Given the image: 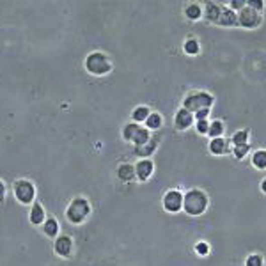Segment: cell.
<instances>
[{
    "label": "cell",
    "instance_id": "29",
    "mask_svg": "<svg viewBox=\"0 0 266 266\" xmlns=\"http://www.w3.org/2000/svg\"><path fill=\"white\" fill-rule=\"evenodd\" d=\"M247 266H262V257L257 254H252L247 257V262H245Z\"/></svg>",
    "mask_w": 266,
    "mask_h": 266
},
{
    "label": "cell",
    "instance_id": "5",
    "mask_svg": "<svg viewBox=\"0 0 266 266\" xmlns=\"http://www.w3.org/2000/svg\"><path fill=\"white\" fill-rule=\"evenodd\" d=\"M15 197L22 204H32L36 197V187L30 181L20 180L15 183Z\"/></svg>",
    "mask_w": 266,
    "mask_h": 266
},
{
    "label": "cell",
    "instance_id": "27",
    "mask_svg": "<svg viewBox=\"0 0 266 266\" xmlns=\"http://www.w3.org/2000/svg\"><path fill=\"white\" fill-rule=\"evenodd\" d=\"M248 151H250V147H248V144H240V146H234V149H232V153H234V156L238 158V160H241V158H245L248 154Z\"/></svg>",
    "mask_w": 266,
    "mask_h": 266
},
{
    "label": "cell",
    "instance_id": "17",
    "mask_svg": "<svg viewBox=\"0 0 266 266\" xmlns=\"http://www.w3.org/2000/svg\"><path fill=\"white\" fill-rule=\"evenodd\" d=\"M43 232H45L48 238H55L59 234V224L53 217H50L48 220L43 222Z\"/></svg>",
    "mask_w": 266,
    "mask_h": 266
},
{
    "label": "cell",
    "instance_id": "1",
    "mask_svg": "<svg viewBox=\"0 0 266 266\" xmlns=\"http://www.w3.org/2000/svg\"><path fill=\"white\" fill-rule=\"evenodd\" d=\"M208 208V197L201 190H190L183 195V210L190 217H199L203 215Z\"/></svg>",
    "mask_w": 266,
    "mask_h": 266
},
{
    "label": "cell",
    "instance_id": "10",
    "mask_svg": "<svg viewBox=\"0 0 266 266\" xmlns=\"http://www.w3.org/2000/svg\"><path fill=\"white\" fill-rule=\"evenodd\" d=\"M194 114H190L188 110L185 109H180L176 112V117H174V126L178 128V130H188V128L194 124Z\"/></svg>",
    "mask_w": 266,
    "mask_h": 266
},
{
    "label": "cell",
    "instance_id": "4",
    "mask_svg": "<svg viewBox=\"0 0 266 266\" xmlns=\"http://www.w3.org/2000/svg\"><path fill=\"white\" fill-rule=\"evenodd\" d=\"M213 102H215V98L211 96L210 93H192L183 100V109L188 110L190 114H195V112H199V110L211 109Z\"/></svg>",
    "mask_w": 266,
    "mask_h": 266
},
{
    "label": "cell",
    "instance_id": "3",
    "mask_svg": "<svg viewBox=\"0 0 266 266\" xmlns=\"http://www.w3.org/2000/svg\"><path fill=\"white\" fill-rule=\"evenodd\" d=\"M85 69L91 73V75L103 76L112 69V62H110V59L105 55V53L94 52V53H91V55H87Z\"/></svg>",
    "mask_w": 266,
    "mask_h": 266
},
{
    "label": "cell",
    "instance_id": "24",
    "mask_svg": "<svg viewBox=\"0 0 266 266\" xmlns=\"http://www.w3.org/2000/svg\"><path fill=\"white\" fill-rule=\"evenodd\" d=\"M137 130H139V124H137V123L126 124V126L123 128V139L128 140V142H131V139H133V135H135Z\"/></svg>",
    "mask_w": 266,
    "mask_h": 266
},
{
    "label": "cell",
    "instance_id": "7",
    "mask_svg": "<svg viewBox=\"0 0 266 266\" xmlns=\"http://www.w3.org/2000/svg\"><path fill=\"white\" fill-rule=\"evenodd\" d=\"M163 208L169 213H178L183 210V194L180 190H169L163 197Z\"/></svg>",
    "mask_w": 266,
    "mask_h": 266
},
{
    "label": "cell",
    "instance_id": "34",
    "mask_svg": "<svg viewBox=\"0 0 266 266\" xmlns=\"http://www.w3.org/2000/svg\"><path fill=\"white\" fill-rule=\"evenodd\" d=\"M4 197H6V185L0 181V201H4Z\"/></svg>",
    "mask_w": 266,
    "mask_h": 266
},
{
    "label": "cell",
    "instance_id": "12",
    "mask_svg": "<svg viewBox=\"0 0 266 266\" xmlns=\"http://www.w3.org/2000/svg\"><path fill=\"white\" fill-rule=\"evenodd\" d=\"M117 178L124 183L135 180V167L131 163H121L119 169H117Z\"/></svg>",
    "mask_w": 266,
    "mask_h": 266
},
{
    "label": "cell",
    "instance_id": "20",
    "mask_svg": "<svg viewBox=\"0 0 266 266\" xmlns=\"http://www.w3.org/2000/svg\"><path fill=\"white\" fill-rule=\"evenodd\" d=\"M149 107H137L135 110H133V114H131V117H133V123H144V121L147 119V116H149Z\"/></svg>",
    "mask_w": 266,
    "mask_h": 266
},
{
    "label": "cell",
    "instance_id": "28",
    "mask_svg": "<svg viewBox=\"0 0 266 266\" xmlns=\"http://www.w3.org/2000/svg\"><path fill=\"white\" fill-rule=\"evenodd\" d=\"M195 128H197V131L201 133V135H204V133H208V128H210V121H208V119L195 121Z\"/></svg>",
    "mask_w": 266,
    "mask_h": 266
},
{
    "label": "cell",
    "instance_id": "6",
    "mask_svg": "<svg viewBox=\"0 0 266 266\" xmlns=\"http://www.w3.org/2000/svg\"><path fill=\"white\" fill-rule=\"evenodd\" d=\"M236 18H238V23H240L241 27H245V29H254V27H257L259 23L262 22L259 13L254 11V9H250V8H247V6L241 9L240 15H238Z\"/></svg>",
    "mask_w": 266,
    "mask_h": 266
},
{
    "label": "cell",
    "instance_id": "33",
    "mask_svg": "<svg viewBox=\"0 0 266 266\" xmlns=\"http://www.w3.org/2000/svg\"><path fill=\"white\" fill-rule=\"evenodd\" d=\"M245 6H247V2H243V0H234V2H231L232 9H243Z\"/></svg>",
    "mask_w": 266,
    "mask_h": 266
},
{
    "label": "cell",
    "instance_id": "25",
    "mask_svg": "<svg viewBox=\"0 0 266 266\" xmlns=\"http://www.w3.org/2000/svg\"><path fill=\"white\" fill-rule=\"evenodd\" d=\"M183 50L187 55H197L199 53V43L195 39H187L183 45Z\"/></svg>",
    "mask_w": 266,
    "mask_h": 266
},
{
    "label": "cell",
    "instance_id": "26",
    "mask_svg": "<svg viewBox=\"0 0 266 266\" xmlns=\"http://www.w3.org/2000/svg\"><path fill=\"white\" fill-rule=\"evenodd\" d=\"M247 139H248V131L247 130H240V131H236V133L232 135V142H234V146L247 144Z\"/></svg>",
    "mask_w": 266,
    "mask_h": 266
},
{
    "label": "cell",
    "instance_id": "16",
    "mask_svg": "<svg viewBox=\"0 0 266 266\" xmlns=\"http://www.w3.org/2000/svg\"><path fill=\"white\" fill-rule=\"evenodd\" d=\"M217 23H220L222 27H232V25H236L238 23V18H236V15H234L232 9H222L220 18H218Z\"/></svg>",
    "mask_w": 266,
    "mask_h": 266
},
{
    "label": "cell",
    "instance_id": "18",
    "mask_svg": "<svg viewBox=\"0 0 266 266\" xmlns=\"http://www.w3.org/2000/svg\"><path fill=\"white\" fill-rule=\"evenodd\" d=\"M156 147H158V139H153V140H149L146 146L135 147V154H139V156H142V158H147L149 154L154 153V149H156Z\"/></svg>",
    "mask_w": 266,
    "mask_h": 266
},
{
    "label": "cell",
    "instance_id": "19",
    "mask_svg": "<svg viewBox=\"0 0 266 266\" xmlns=\"http://www.w3.org/2000/svg\"><path fill=\"white\" fill-rule=\"evenodd\" d=\"M144 123H146L147 130H158V128H161V124H163V117H161L160 114H149Z\"/></svg>",
    "mask_w": 266,
    "mask_h": 266
},
{
    "label": "cell",
    "instance_id": "14",
    "mask_svg": "<svg viewBox=\"0 0 266 266\" xmlns=\"http://www.w3.org/2000/svg\"><path fill=\"white\" fill-rule=\"evenodd\" d=\"M210 151L213 154H225L229 151V142L224 139V137H218V139H211Z\"/></svg>",
    "mask_w": 266,
    "mask_h": 266
},
{
    "label": "cell",
    "instance_id": "22",
    "mask_svg": "<svg viewBox=\"0 0 266 266\" xmlns=\"http://www.w3.org/2000/svg\"><path fill=\"white\" fill-rule=\"evenodd\" d=\"M222 133H224V124H222V121H213V123H210L208 135H210L211 139H218Z\"/></svg>",
    "mask_w": 266,
    "mask_h": 266
},
{
    "label": "cell",
    "instance_id": "21",
    "mask_svg": "<svg viewBox=\"0 0 266 266\" xmlns=\"http://www.w3.org/2000/svg\"><path fill=\"white\" fill-rule=\"evenodd\" d=\"M252 163H254L255 169H266V151H255L254 156H252Z\"/></svg>",
    "mask_w": 266,
    "mask_h": 266
},
{
    "label": "cell",
    "instance_id": "30",
    "mask_svg": "<svg viewBox=\"0 0 266 266\" xmlns=\"http://www.w3.org/2000/svg\"><path fill=\"white\" fill-rule=\"evenodd\" d=\"M195 252H197L199 255H208L210 254V245L204 243V241H199V243L195 245Z\"/></svg>",
    "mask_w": 266,
    "mask_h": 266
},
{
    "label": "cell",
    "instance_id": "11",
    "mask_svg": "<svg viewBox=\"0 0 266 266\" xmlns=\"http://www.w3.org/2000/svg\"><path fill=\"white\" fill-rule=\"evenodd\" d=\"M29 220H30V224L32 225H43V222L46 220V215H45V210H43L41 204L34 203V206L30 208Z\"/></svg>",
    "mask_w": 266,
    "mask_h": 266
},
{
    "label": "cell",
    "instance_id": "32",
    "mask_svg": "<svg viewBox=\"0 0 266 266\" xmlns=\"http://www.w3.org/2000/svg\"><path fill=\"white\" fill-rule=\"evenodd\" d=\"M208 116H210V109H204V110H199V112H195L194 119L195 121H203V119H208Z\"/></svg>",
    "mask_w": 266,
    "mask_h": 266
},
{
    "label": "cell",
    "instance_id": "9",
    "mask_svg": "<svg viewBox=\"0 0 266 266\" xmlns=\"http://www.w3.org/2000/svg\"><path fill=\"white\" fill-rule=\"evenodd\" d=\"M154 165L149 158H142L140 161H137L135 165V178H139L140 181H147L153 176Z\"/></svg>",
    "mask_w": 266,
    "mask_h": 266
},
{
    "label": "cell",
    "instance_id": "8",
    "mask_svg": "<svg viewBox=\"0 0 266 266\" xmlns=\"http://www.w3.org/2000/svg\"><path fill=\"white\" fill-rule=\"evenodd\" d=\"M53 248H55V254L59 257H69L73 252V240L69 236H66V234H60V236L55 238Z\"/></svg>",
    "mask_w": 266,
    "mask_h": 266
},
{
    "label": "cell",
    "instance_id": "31",
    "mask_svg": "<svg viewBox=\"0 0 266 266\" xmlns=\"http://www.w3.org/2000/svg\"><path fill=\"white\" fill-rule=\"evenodd\" d=\"M247 6L250 9H254V11H261V9L264 8V2H262V0H248Z\"/></svg>",
    "mask_w": 266,
    "mask_h": 266
},
{
    "label": "cell",
    "instance_id": "15",
    "mask_svg": "<svg viewBox=\"0 0 266 266\" xmlns=\"http://www.w3.org/2000/svg\"><path fill=\"white\" fill-rule=\"evenodd\" d=\"M220 13H222V6L220 4H215V2H208L206 8H204V16H206L210 22H218L220 18Z\"/></svg>",
    "mask_w": 266,
    "mask_h": 266
},
{
    "label": "cell",
    "instance_id": "13",
    "mask_svg": "<svg viewBox=\"0 0 266 266\" xmlns=\"http://www.w3.org/2000/svg\"><path fill=\"white\" fill-rule=\"evenodd\" d=\"M151 140V133L147 128H142L139 126V130L135 131V135H133V139H131V142L135 144V147H142L146 146L147 142Z\"/></svg>",
    "mask_w": 266,
    "mask_h": 266
},
{
    "label": "cell",
    "instance_id": "23",
    "mask_svg": "<svg viewBox=\"0 0 266 266\" xmlns=\"http://www.w3.org/2000/svg\"><path fill=\"white\" fill-rule=\"evenodd\" d=\"M185 15H187V18L190 20H199L201 16H203V8L199 4H190L187 9H185Z\"/></svg>",
    "mask_w": 266,
    "mask_h": 266
},
{
    "label": "cell",
    "instance_id": "35",
    "mask_svg": "<svg viewBox=\"0 0 266 266\" xmlns=\"http://www.w3.org/2000/svg\"><path fill=\"white\" fill-rule=\"evenodd\" d=\"M261 188H262V192H264V194H266V180L261 183Z\"/></svg>",
    "mask_w": 266,
    "mask_h": 266
},
{
    "label": "cell",
    "instance_id": "2",
    "mask_svg": "<svg viewBox=\"0 0 266 266\" xmlns=\"http://www.w3.org/2000/svg\"><path fill=\"white\" fill-rule=\"evenodd\" d=\"M91 215V203L83 197H76L69 203L68 210H66V218L71 224H82L87 217Z\"/></svg>",
    "mask_w": 266,
    "mask_h": 266
}]
</instances>
